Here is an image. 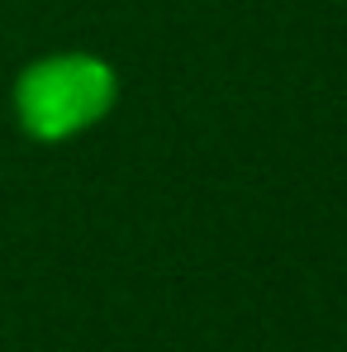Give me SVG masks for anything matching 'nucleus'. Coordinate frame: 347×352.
I'll return each mask as SVG.
<instances>
[{"label":"nucleus","instance_id":"obj_1","mask_svg":"<svg viewBox=\"0 0 347 352\" xmlns=\"http://www.w3.org/2000/svg\"><path fill=\"white\" fill-rule=\"evenodd\" d=\"M119 76L105 58L53 53L14 76V119L34 143H67L115 110Z\"/></svg>","mask_w":347,"mask_h":352}]
</instances>
